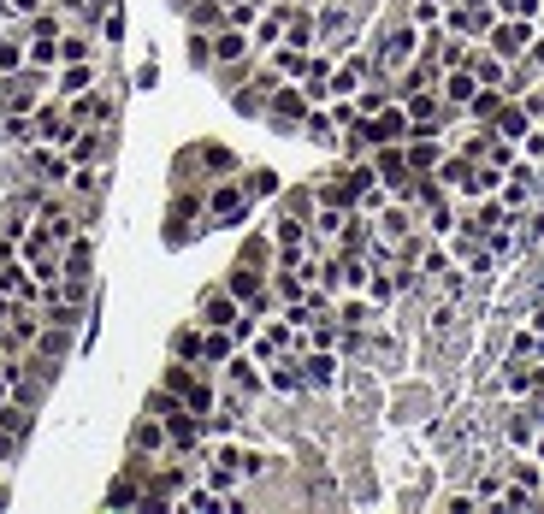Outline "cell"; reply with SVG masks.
Listing matches in <instances>:
<instances>
[{"mask_svg": "<svg viewBox=\"0 0 544 514\" xmlns=\"http://www.w3.org/2000/svg\"><path fill=\"white\" fill-rule=\"evenodd\" d=\"M403 107H408V119H414V125H438L444 95H438V89H414V95H403Z\"/></svg>", "mask_w": 544, "mask_h": 514, "instance_id": "27", "label": "cell"}, {"mask_svg": "<svg viewBox=\"0 0 544 514\" xmlns=\"http://www.w3.org/2000/svg\"><path fill=\"white\" fill-rule=\"evenodd\" d=\"M12 71H24V24L18 18L0 30V77H12Z\"/></svg>", "mask_w": 544, "mask_h": 514, "instance_id": "24", "label": "cell"}, {"mask_svg": "<svg viewBox=\"0 0 544 514\" xmlns=\"http://www.w3.org/2000/svg\"><path fill=\"white\" fill-rule=\"evenodd\" d=\"M172 509H190V514H225V491H213L207 479H190L184 491H178V503Z\"/></svg>", "mask_w": 544, "mask_h": 514, "instance_id": "18", "label": "cell"}, {"mask_svg": "<svg viewBox=\"0 0 544 514\" xmlns=\"http://www.w3.org/2000/svg\"><path fill=\"white\" fill-rule=\"evenodd\" d=\"M302 385H308V396H338V385H343L338 349H308L302 355Z\"/></svg>", "mask_w": 544, "mask_h": 514, "instance_id": "5", "label": "cell"}, {"mask_svg": "<svg viewBox=\"0 0 544 514\" xmlns=\"http://www.w3.org/2000/svg\"><path fill=\"white\" fill-rule=\"evenodd\" d=\"M219 385L237 390V396H249V402H267V367H261L249 349H237V355L219 367Z\"/></svg>", "mask_w": 544, "mask_h": 514, "instance_id": "3", "label": "cell"}, {"mask_svg": "<svg viewBox=\"0 0 544 514\" xmlns=\"http://www.w3.org/2000/svg\"><path fill=\"white\" fill-rule=\"evenodd\" d=\"M249 213H255V201H249V190H243L237 172L207 184V231H219V225H243Z\"/></svg>", "mask_w": 544, "mask_h": 514, "instance_id": "1", "label": "cell"}, {"mask_svg": "<svg viewBox=\"0 0 544 514\" xmlns=\"http://www.w3.org/2000/svg\"><path fill=\"white\" fill-rule=\"evenodd\" d=\"M231 355H237V337H231L225 325H202V361H196V367H213V373H219Z\"/></svg>", "mask_w": 544, "mask_h": 514, "instance_id": "19", "label": "cell"}, {"mask_svg": "<svg viewBox=\"0 0 544 514\" xmlns=\"http://www.w3.org/2000/svg\"><path fill=\"white\" fill-rule=\"evenodd\" d=\"M456 225H462V201L456 195H438L432 207H420V231L426 237H450Z\"/></svg>", "mask_w": 544, "mask_h": 514, "instance_id": "14", "label": "cell"}, {"mask_svg": "<svg viewBox=\"0 0 544 514\" xmlns=\"http://www.w3.org/2000/svg\"><path fill=\"white\" fill-rule=\"evenodd\" d=\"M237 314H243V302H237L225 284H207L202 302H196V320H202V325H225V331H231V325H237Z\"/></svg>", "mask_w": 544, "mask_h": 514, "instance_id": "11", "label": "cell"}, {"mask_svg": "<svg viewBox=\"0 0 544 514\" xmlns=\"http://www.w3.org/2000/svg\"><path fill=\"white\" fill-rule=\"evenodd\" d=\"M302 142H314V148H326V154H338V119H332V107H308V119H302V130H296Z\"/></svg>", "mask_w": 544, "mask_h": 514, "instance_id": "15", "label": "cell"}, {"mask_svg": "<svg viewBox=\"0 0 544 514\" xmlns=\"http://www.w3.org/2000/svg\"><path fill=\"white\" fill-rule=\"evenodd\" d=\"M468 71H474L485 89H503V83H509V60H497V54H491L485 42H474V54H468Z\"/></svg>", "mask_w": 544, "mask_h": 514, "instance_id": "20", "label": "cell"}, {"mask_svg": "<svg viewBox=\"0 0 544 514\" xmlns=\"http://www.w3.org/2000/svg\"><path fill=\"white\" fill-rule=\"evenodd\" d=\"M95 83H101V60H66V65H54L48 95L71 101V95H83V89H95Z\"/></svg>", "mask_w": 544, "mask_h": 514, "instance_id": "9", "label": "cell"}, {"mask_svg": "<svg viewBox=\"0 0 544 514\" xmlns=\"http://www.w3.org/2000/svg\"><path fill=\"white\" fill-rule=\"evenodd\" d=\"M491 130H497V136H509V142H521V136L533 130V119H527V107H521V101H503V107H497V119H491Z\"/></svg>", "mask_w": 544, "mask_h": 514, "instance_id": "26", "label": "cell"}, {"mask_svg": "<svg viewBox=\"0 0 544 514\" xmlns=\"http://www.w3.org/2000/svg\"><path fill=\"white\" fill-rule=\"evenodd\" d=\"M308 54H314V48H308ZM308 54H302V48H290V42H278V48H267L261 60H267L272 71L284 77V83H302V71H308Z\"/></svg>", "mask_w": 544, "mask_h": 514, "instance_id": "22", "label": "cell"}, {"mask_svg": "<svg viewBox=\"0 0 544 514\" xmlns=\"http://www.w3.org/2000/svg\"><path fill=\"white\" fill-rule=\"evenodd\" d=\"M267 12V0H231L225 6V24H237V30H255V18Z\"/></svg>", "mask_w": 544, "mask_h": 514, "instance_id": "33", "label": "cell"}, {"mask_svg": "<svg viewBox=\"0 0 544 514\" xmlns=\"http://www.w3.org/2000/svg\"><path fill=\"white\" fill-rule=\"evenodd\" d=\"M219 284H225V290H231V296H237V302L249 308V302H255L261 290H267V272H261V266H249V260H231Z\"/></svg>", "mask_w": 544, "mask_h": 514, "instance_id": "13", "label": "cell"}, {"mask_svg": "<svg viewBox=\"0 0 544 514\" xmlns=\"http://www.w3.org/2000/svg\"><path fill=\"white\" fill-rule=\"evenodd\" d=\"M438 509H444V514H468V509H479L474 485H462V491H444V497H438Z\"/></svg>", "mask_w": 544, "mask_h": 514, "instance_id": "35", "label": "cell"}, {"mask_svg": "<svg viewBox=\"0 0 544 514\" xmlns=\"http://www.w3.org/2000/svg\"><path fill=\"white\" fill-rule=\"evenodd\" d=\"M503 101H509L503 89H485V83H479V89H474V101H468V125H491Z\"/></svg>", "mask_w": 544, "mask_h": 514, "instance_id": "28", "label": "cell"}, {"mask_svg": "<svg viewBox=\"0 0 544 514\" xmlns=\"http://www.w3.org/2000/svg\"><path fill=\"white\" fill-rule=\"evenodd\" d=\"M302 119H308V95H302V83H278L272 101H267V125L278 130V136H296Z\"/></svg>", "mask_w": 544, "mask_h": 514, "instance_id": "4", "label": "cell"}, {"mask_svg": "<svg viewBox=\"0 0 544 514\" xmlns=\"http://www.w3.org/2000/svg\"><path fill=\"white\" fill-rule=\"evenodd\" d=\"M284 42L290 48H320V6H308V0H290V18H284Z\"/></svg>", "mask_w": 544, "mask_h": 514, "instance_id": "10", "label": "cell"}, {"mask_svg": "<svg viewBox=\"0 0 544 514\" xmlns=\"http://www.w3.org/2000/svg\"><path fill=\"white\" fill-rule=\"evenodd\" d=\"M166 355H172V361H202V320L172 325V337H166Z\"/></svg>", "mask_w": 544, "mask_h": 514, "instance_id": "21", "label": "cell"}, {"mask_svg": "<svg viewBox=\"0 0 544 514\" xmlns=\"http://www.w3.org/2000/svg\"><path fill=\"white\" fill-rule=\"evenodd\" d=\"M533 455H539V461H544V426H539V438H533Z\"/></svg>", "mask_w": 544, "mask_h": 514, "instance_id": "40", "label": "cell"}, {"mask_svg": "<svg viewBox=\"0 0 544 514\" xmlns=\"http://www.w3.org/2000/svg\"><path fill=\"white\" fill-rule=\"evenodd\" d=\"M533 438H539V414H533L527 402H509V414H503V426H497V444H503V450H533Z\"/></svg>", "mask_w": 544, "mask_h": 514, "instance_id": "8", "label": "cell"}, {"mask_svg": "<svg viewBox=\"0 0 544 514\" xmlns=\"http://www.w3.org/2000/svg\"><path fill=\"white\" fill-rule=\"evenodd\" d=\"M267 396H278V402H302L308 396V385H302V355H272L267 361Z\"/></svg>", "mask_w": 544, "mask_h": 514, "instance_id": "6", "label": "cell"}, {"mask_svg": "<svg viewBox=\"0 0 544 514\" xmlns=\"http://www.w3.org/2000/svg\"><path fill=\"white\" fill-rule=\"evenodd\" d=\"M408 130H414V119H408L403 101H391L385 113H373V119H367V136H373V148H385V142H408Z\"/></svg>", "mask_w": 544, "mask_h": 514, "instance_id": "12", "label": "cell"}, {"mask_svg": "<svg viewBox=\"0 0 544 514\" xmlns=\"http://www.w3.org/2000/svg\"><path fill=\"white\" fill-rule=\"evenodd\" d=\"M154 83H160V65L142 60V65H136V89H154Z\"/></svg>", "mask_w": 544, "mask_h": 514, "instance_id": "37", "label": "cell"}, {"mask_svg": "<svg viewBox=\"0 0 544 514\" xmlns=\"http://www.w3.org/2000/svg\"><path fill=\"white\" fill-rule=\"evenodd\" d=\"M497 509H544V491H527V485H515V479H503V497H497Z\"/></svg>", "mask_w": 544, "mask_h": 514, "instance_id": "30", "label": "cell"}, {"mask_svg": "<svg viewBox=\"0 0 544 514\" xmlns=\"http://www.w3.org/2000/svg\"><path fill=\"white\" fill-rule=\"evenodd\" d=\"M237 178H243V190H249V201H278V190H284L272 166H243Z\"/></svg>", "mask_w": 544, "mask_h": 514, "instance_id": "25", "label": "cell"}, {"mask_svg": "<svg viewBox=\"0 0 544 514\" xmlns=\"http://www.w3.org/2000/svg\"><path fill=\"white\" fill-rule=\"evenodd\" d=\"M515 101L527 107V119H533V125H539V119H544V83H527V89H521Z\"/></svg>", "mask_w": 544, "mask_h": 514, "instance_id": "36", "label": "cell"}, {"mask_svg": "<svg viewBox=\"0 0 544 514\" xmlns=\"http://www.w3.org/2000/svg\"><path fill=\"white\" fill-rule=\"evenodd\" d=\"M6 24H12V0H0V30H6Z\"/></svg>", "mask_w": 544, "mask_h": 514, "instance_id": "39", "label": "cell"}, {"mask_svg": "<svg viewBox=\"0 0 544 514\" xmlns=\"http://www.w3.org/2000/svg\"><path fill=\"white\" fill-rule=\"evenodd\" d=\"M408 24L426 36V30H444V0H408Z\"/></svg>", "mask_w": 544, "mask_h": 514, "instance_id": "29", "label": "cell"}, {"mask_svg": "<svg viewBox=\"0 0 544 514\" xmlns=\"http://www.w3.org/2000/svg\"><path fill=\"white\" fill-rule=\"evenodd\" d=\"M101 503H107V509H142V479H136L131 467H119V479L107 485Z\"/></svg>", "mask_w": 544, "mask_h": 514, "instance_id": "23", "label": "cell"}, {"mask_svg": "<svg viewBox=\"0 0 544 514\" xmlns=\"http://www.w3.org/2000/svg\"><path fill=\"white\" fill-rule=\"evenodd\" d=\"M284 18H290V0H267V12L255 18V54H267V48H278L284 42Z\"/></svg>", "mask_w": 544, "mask_h": 514, "instance_id": "16", "label": "cell"}, {"mask_svg": "<svg viewBox=\"0 0 544 514\" xmlns=\"http://www.w3.org/2000/svg\"><path fill=\"white\" fill-rule=\"evenodd\" d=\"M237 260H249V266H261V272H272V231H255V237H243V249H237Z\"/></svg>", "mask_w": 544, "mask_h": 514, "instance_id": "31", "label": "cell"}, {"mask_svg": "<svg viewBox=\"0 0 544 514\" xmlns=\"http://www.w3.org/2000/svg\"><path fill=\"white\" fill-rule=\"evenodd\" d=\"M533 36H539V24L533 18H497L491 24V36H485V48L497 54V60H527V48H533Z\"/></svg>", "mask_w": 544, "mask_h": 514, "instance_id": "2", "label": "cell"}, {"mask_svg": "<svg viewBox=\"0 0 544 514\" xmlns=\"http://www.w3.org/2000/svg\"><path fill=\"white\" fill-rule=\"evenodd\" d=\"M95 36H101V48H119V42H125V6H113V12H101V24H95Z\"/></svg>", "mask_w": 544, "mask_h": 514, "instance_id": "32", "label": "cell"}, {"mask_svg": "<svg viewBox=\"0 0 544 514\" xmlns=\"http://www.w3.org/2000/svg\"><path fill=\"white\" fill-rule=\"evenodd\" d=\"M527 65H533V71H539V77H544V30H539V36H533V48H527Z\"/></svg>", "mask_w": 544, "mask_h": 514, "instance_id": "38", "label": "cell"}, {"mask_svg": "<svg viewBox=\"0 0 544 514\" xmlns=\"http://www.w3.org/2000/svg\"><path fill=\"white\" fill-rule=\"evenodd\" d=\"M125 450L131 455H148V461H160V455H172V444H166V420L160 414H136L131 420V432H125Z\"/></svg>", "mask_w": 544, "mask_h": 514, "instance_id": "7", "label": "cell"}, {"mask_svg": "<svg viewBox=\"0 0 544 514\" xmlns=\"http://www.w3.org/2000/svg\"><path fill=\"white\" fill-rule=\"evenodd\" d=\"M60 266H66V278H89L95 272V231H77L60 249Z\"/></svg>", "mask_w": 544, "mask_h": 514, "instance_id": "17", "label": "cell"}, {"mask_svg": "<svg viewBox=\"0 0 544 514\" xmlns=\"http://www.w3.org/2000/svg\"><path fill=\"white\" fill-rule=\"evenodd\" d=\"M539 30H544V6H539Z\"/></svg>", "mask_w": 544, "mask_h": 514, "instance_id": "41", "label": "cell"}, {"mask_svg": "<svg viewBox=\"0 0 544 514\" xmlns=\"http://www.w3.org/2000/svg\"><path fill=\"white\" fill-rule=\"evenodd\" d=\"M184 54H190V65H196V71H213V42H207V30H190Z\"/></svg>", "mask_w": 544, "mask_h": 514, "instance_id": "34", "label": "cell"}]
</instances>
